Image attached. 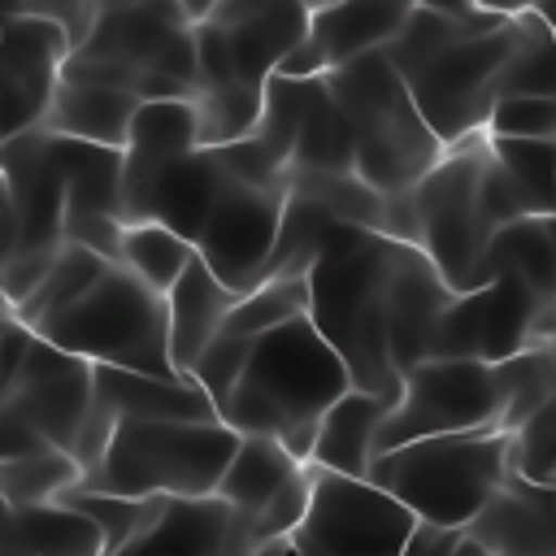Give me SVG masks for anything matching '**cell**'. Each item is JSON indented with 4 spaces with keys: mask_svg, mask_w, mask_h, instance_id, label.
I'll return each instance as SVG.
<instances>
[{
    "mask_svg": "<svg viewBox=\"0 0 556 556\" xmlns=\"http://www.w3.org/2000/svg\"><path fill=\"white\" fill-rule=\"evenodd\" d=\"M408 243L361 226H330L308 269V321L343 361L356 391L400 400L387 356V295Z\"/></svg>",
    "mask_w": 556,
    "mask_h": 556,
    "instance_id": "obj_1",
    "label": "cell"
},
{
    "mask_svg": "<svg viewBox=\"0 0 556 556\" xmlns=\"http://www.w3.org/2000/svg\"><path fill=\"white\" fill-rule=\"evenodd\" d=\"M343 391H352L343 361L308 317H295L252 339L248 365L222 408V426H230L239 439H274L287 456L308 465L317 421Z\"/></svg>",
    "mask_w": 556,
    "mask_h": 556,
    "instance_id": "obj_2",
    "label": "cell"
},
{
    "mask_svg": "<svg viewBox=\"0 0 556 556\" xmlns=\"http://www.w3.org/2000/svg\"><path fill=\"white\" fill-rule=\"evenodd\" d=\"M326 96L343 113L356 148V178L374 195H408L447 152L421 122L404 78L382 52H369L321 78Z\"/></svg>",
    "mask_w": 556,
    "mask_h": 556,
    "instance_id": "obj_3",
    "label": "cell"
},
{
    "mask_svg": "<svg viewBox=\"0 0 556 556\" xmlns=\"http://www.w3.org/2000/svg\"><path fill=\"white\" fill-rule=\"evenodd\" d=\"M235 447L239 434L222 421H117L78 486L122 500H204Z\"/></svg>",
    "mask_w": 556,
    "mask_h": 556,
    "instance_id": "obj_4",
    "label": "cell"
},
{
    "mask_svg": "<svg viewBox=\"0 0 556 556\" xmlns=\"http://www.w3.org/2000/svg\"><path fill=\"white\" fill-rule=\"evenodd\" d=\"M504 473H508V434L473 430V434H439L378 452L369 460L365 482L387 491L421 526L460 530L500 491Z\"/></svg>",
    "mask_w": 556,
    "mask_h": 556,
    "instance_id": "obj_5",
    "label": "cell"
},
{
    "mask_svg": "<svg viewBox=\"0 0 556 556\" xmlns=\"http://www.w3.org/2000/svg\"><path fill=\"white\" fill-rule=\"evenodd\" d=\"M35 339L96 365V369H130L178 378L169 365V330H165V295L148 291L122 265H109L96 287L70 304L61 317L35 330Z\"/></svg>",
    "mask_w": 556,
    "mask_h": 556,
    "instance_id": "obj_6",
    "label": "cell"
},
{
    "mask_svg": "<svg viewBox=\"0 0 556 556\" xmlns=\"http://www.w3.org/2000/svg\"><path fill=\"white\" fill-rule=\"evenodd\" d=\"M65 222V169L56 135L22 130L4 139V200H0V239H4V274L0 295L17 308L52 269Z\"/></svg>",
    "mask_w": 556,
    "mask_h": 556,
    "instance_id": "obj_7",
    "label": "cell"
},
{
    "mask_svg": "<svg viewBox=\"0 0 556 556\" xmlns=\"http://www.w3.org/2000/svg\"><path fill=\"white\" fill-rule=\"evenodd\" d=\"M486 161L482 135L447 148L439 165L413 187V213H417V252L434 265L443 287L452 295L482 291L486 278V248L495 239V226L482 213L478 200V174Z\"/></svg>",
    "mask_w": 556,
    "mask_h": 556,
    "instance_id": "obj_8",
    "label": "cell"
},
{
    "mask_svg": "<svg viewBox=\"0 0 556 556\" xmlns=\"http://www.w3.org/2000/svg\"><path fill=\"white\" fill-rule=\"evenodd\" d=\"M308 508L282 539L287 556H404L417 517L365 478L308 465Z\"/></svg>",
    "mask_w": 556,
    "mask_h": 556,
    "instance_id": "obj_9",
    "label": "cell"
},
{
    "mask_svg": "<svg viewBox=\"0 0 556 556\" xmlns=\"http://www.w3.org/2000/svg\"><path fill=\"white\" fill-rule=\"evenodd\" d=\"M500 417H504V395H500L495 365L421 361L417 369H408L400 378V400L382 417L374 456L391 452L400 443H417V439L500 430Z\"/></svg>",
    "mask_w": 556,
    "mask_h": 556,
    "instance_id": "obj_10",
    "label": "cell"
},
{
    "mask_svg": "<svg viewBox=\"0 0 556 556\" xmlns=\"http://www.w3.org/2000/svg\"><path fill=\"white\" fill-rule=\"evenodd\" d=\"M513 39H517V30L508 17V26H500L491 35H473V39L443 48L434 61H426L404 83L421 122L430 126V135L443 148H456L486 130V117L495 104V83L513 52Z\"/></svg>",
    "mask_w": 556,
    "mask_h": 556,
    "instance_id": "obj_11",
    "label": "cell"
},
{
    "mask_svg": "<svg viewBox=\"0 0 556 556\" xmlns=\"http://www.w3.org/2000/svg\"><path fill=\"white\" fill-rule=\"evenodd\" d=\"M282 204H287V187H239V182H230L226 195L213 204L191 248L226 291L248 295L252 287H261L265 261L278 239Z\"/></svg>",
    "mask_w": 556,
    "mask_h": 556,
    "instance_id": "obj_12",
    "label": "cell"
},
{
    "mask_svg": "<svg viewBox=\"0 0 556 556\" xmlns=\"http://www.w3.org/2000/svg\"><path fill=\"white\" fill-rule=\"evenodd\" d=\"M91 365L35 339L26 343V356L17 374L4 387V404L56 452L74 456V443L91 417Z\"/></svg>",
    "mask_w": 556,
    "mask_h": 556,
    "instance_id": "obj_13",
    "label": "cell"
},
{
    "mask_svg": "<svg viewBox=\"0 0 556 556\" xmlns=\"http://www.w3.org/2000/svg\"><path fill=\"white\" fill-rule=\"evenodd\" d=\"M70 56L65 35L30 13L0 9V139L39 130Z\"/></svg>",
    "mask_w": 556,
    "mask_h": 556,
    "instance_id": "obj_14",
    "label": "cell"
},
{
    "mask_svg": "<svg viewBox=\"0 0 556 556\" xmlns=\"http://www.w3.org/2000/svg\"><path fill=\"white\" fill-rule=\"evenodd\" d=\"M226 187H230V174L217 161V152L195 148L191 156L156 169L143 187L122 195V226L152 222V226H165L169 235L195 243V235L204 230V222H208L213 204L226 195Z\"/></svg>",
    "mask_w": 556,
    "mask_h": 556,
    "instance_id": "obj_15",
    "label": "cell"
},
{
    "mask_svg": "<svg viewBox=\"0 0 556 556\" xmlns=\"http://www.w3.org/2000/svg\"><path fill=\"white\" fill-rule=\"evenodd\" d=\"M208 22L226 35L235 56V78L243 87H265L278 61L308 35L304 0H217L208 4Z\"/></svg>",
    "mask_w": 556,
    "mask_h": 556,
    "instance_id": "obj_16",
    "label": "cell"
},
{
    "mask_svg": "<svg viewBox=\"0 0 556 556\" xmlns=\"http://www.w3.org/2000/svg\"><path fill=\"white\" fill-rule=\"evenodd\" d=\"M473 543L491 556H552L556 552V500L547 486L504 473L500 491L482 504V513L465 526Z\"/></svg>",
    "mask_w": 556,
    "mask_h": 556,
    "instance_id": "obj_17",
    "label": "cell"
},
{
    "mask_svg": "<svg viewBox=\"0 0 556 556\" xmlns=\"http://www.w3.org/2000/svg\"><path fill=\"white\" fill-rule=\"evenodd\" d=\"M452 300L456 295L443 287L434 265L417 248H408L391 278V295H387V356H391L395 378H404L408 369L430 361L434 326Z\"/></svg>",
    "mask_w": 556,
    "mask_h": 556,
    "instance_id": "obj_18",
    "label": "cell"
},
{
    "mask_svg": "<svg viewBox=\"0 0 556 556\" xmlns=\"http://www.w3.org/2000/svg\"><path fill=\"white\" fill-rule=\"evenodd\" d=\"M408 0H348V4H308V35L304 48L321 65V78L382 52L408 17Z\"/></svg>",
    "mask_w": 556,
    "mask_h": 556,
    "instance_id": "obj_19",
    "label": "cell"
},
{
    "mask_svg": "<svg viewBox=\"0 0 556 556\" xmlns=\"http://www.w3.org/2000/svg\"><path fill=\"white\" fill-rule=\"evenodd\" d=\"M91 404L109 421H217L208 395L191 378H156L130 369H96Z\"/></svg>",
    "mask_w": 556,
    "mask_h": 556,
    "instance_id": "obj_20",
    "label": "cell"
},
{
    "mask_svg": "<svg viewBox=\"0 0 556 556\" xmlns=\"http://www.w3.org/2000/svg\"><path fill=\"white\" fill-rule=\"evenodd\" d=\"M508 17L513 13L486 9V4H413L404 26L395 30V39L382 48V56L408 83L443 48H452L460 39H473V35H491V30L508 26Z\"/></svg>",
    "mask_w": 556,
    "mask_h": 556,
    "instance_id": "obj_21",
    "label": "cell"
},
{
    "mask_svg": "<svg viewBox=\"0 0 556 556\" xmlns=\"http://www.w3.org/2000/svg\"><path fill=\"white\" fill-rule=\"evenodd\" d=\"M235 291H226L204 265L200 256H191V265L182 269V278L165 291V330H169V365L178 378L191 374L195 356L222 334L226 313L235 308Z\"/></svg>",
    "mask_w": 556,
    "mask_h": 556,
    "instance_id": "obj_22",
    "label": "cell"
},
{
    "mask_svg": "<svg viewBox=\"0 0 556 556\" xmlns=\"http://www.w3.org/2000/svg\"><path fill=\"white\" fill-rule=\"evenodd\" d=\"M395 400L387 395H369V391H343L317 421L313 434V452L308 465L326 469V473H343V478H365L369 460H374V443L382 430V417L391 413Z\"/></svg>",
    "mask_w": 556,
    "mask_h": 556,
    "instance_id": "obj_23",
    "label": "cell"
},
{
    "mask_svg": "<svg viewBox=\"0 0 556 556\" xmlns=\"http://www.w3.org/2000/svg\"><path fill=\"white\" fill-rule=\"evenodd\" d=\"M195 143V113L191 100H156V104H139L126 148H122V195H130L135 187H143L156 169L191 156Z\"/></svg>",
    "mask_w": 556,
    "mask_h": 556,
    "instance_id": "obj_24",
    "label": "cell"
},
{
    "mask_svg": "<svg viewBox=\"0 0 556 556\" xmlns=\"http://www.w3.org/2000/svg\"><path fill=\"white\" fill-rule=\"evenodd\" d=\"M139 100L126 91H104V87H74L61 83L39 130L56 135V139H74V143H96V148H126L130 122H135Z\"/></svg>",
    "mask_w": 556,
    "mask_h": 556,
    "instance_id": "obj_25",
    "label": "cell"
},
{
    "mask_svg": "<svg viewBox=\"0 0 556 556\" xmlns=\"http://www.w3.org/2000/svg\"><path fill=\"white\" fill-rule=\"evenodd\" d=\"M300 469H304V465H300L295 456H287L274 439L243 434L239 447H235V456H230V465H226V473L217 478V491H213V495H217L230 513H239L243 521H252Z\"/></svg>",
    "mask_w": 556,
    "mask_h": 556,
    "instance_id": "obj_26",
    "label": "cell"
},
{
    "mask_svg": "<svg viewBox=\"0 0 556 556\" xmlns=\"http://www.w3.org/2000/svg\"><path fill=\"white\" fill-rule=\"evenodd\" d=\"M517 278L543 308L556 313V235L547 217H521L495 230L486 248V278Z\"/></svg>",
    "mask_w": 556,
    "mask_h": 556,
    "instance_id": "obj_27",
    "label": "cell"
},
{
    "mask_svg": "<svg viewBox=\"0 0 556 556\" xmlns=\"http://www.w3.org/2000/svg\"><path fill=\"white\" fill-rule=\"evenodd\" d=\"M22 556H104L100 530L65 508V504H43V508H13L9 513V543Z\"/></svg>",
    "mask_w": 556,
    "mask_h": 556,
    "instance_id": "obj_28",
    "label": "cell"
},
{
    "mask_svg": "<svg viewBox=\"0 0 556 556\" xmlns=\"http://www.w3.org/2000/svg\"><path fill=\"white\" fill-rule=\"evenodd\" d=\"M65 169V213H100L122 222V152L56 139Z\"/></svg>",
    "mask_w": 556,
    "mask_h": 556,
    "instance_id": "obj_29",
    "label": "cell"
},
{
    "mask_svg": "<svg viewBox=\"0 0 556 556\" xmlns=\"http://www.w3.org/2000/svg\"><path fill=\"white\" fill-rule=\"evenodd\" d=\"M513 52L500 70L495 83V100L508 96H534V100H552L556 87V52H552V26L543 22L539 9H513Z\"/></svg>",
    "mask_w": 556,
    "mask_h": 556,
    "instance_id": "obj_30",
    "label": "cell"
},
{
    "mask_svg": "<svg viewBox=\"0 0 556 556\" xmlns=\"http://www.w3.org/2000/svg\"><path fill=\"white\" fill-rule=\"evenodd\" d=\"M109 265L100 261V256H91L87 248H74V243H65L61 252H56V261H52V269L43 274V282L17 304V308H9V317L22 326V330H39V326H48L52 317H61L70 304H78L91 287H96V278L104 274Z\"/></svg>",
    "mask_w": 556,
    "mask_h": 556,
    "instance_id": "obj_31",
    "label": "cell"
},
{
    "mask_svg": "<svg viewBox=\"0 0 556 556\" xmlns=\"http://www.w3.org/2000/svg\"><path fill=\"white\" fill-rule=\"evenodd\" d=\"M491 161L517 191L526 217H552L556 208V139H486Z\"/></svg>",
    "mask_w": 556,
    "mask_h": 556,
    "instance_id": "obj_32",
    "label": "cell"
},
{
    "mask_svg": "<svg viewBox=\"0 0 556 556\" xmlns=\"http://www.w3.org/2000/svg\"><path fill=\"white\" fill-rule=\"evenodd\" d=\"M291 169L300 174H356V148H352V130L343 122V113L334 109V100L326 96V83L317 87L295 148H291Z\"/></svg>",
    "mask_w": 556,
    "mask_h": 556,
    "instance_id": "obj_33",
    "label": "cell"
},
{
    "mask_svg": "<svg viewBox=\"0 0 556 556\" xmlns=\"http://www.w3.org/2000/svg\"><path fill=\"white\" fill-rule=\"evenodd\" d=\"M330 226H339L321 204L287 191V204H282V222H278V239H274V252L265 261V274L261 282H274V278H308Z\"/></svg>",
    "mask_w": 556,
    "mask_h": 556,
    "instance_id": "obj_34",
    "label": "cell"
},
{
    "mask_svg": "<svg viewBox=\"0 0 556 556\" xmlns=\"http://www.w3.org/2000/svg\"><path fill=\"white\" fill-rule=\"evenodd\" d=\"M191 256H195V248L187 239L169 235L165 226H152V222L122 226V256H117V265L130 278H139L148 291H156V295H165L182 278Z\"/></svg>",
    "mask_w": 556,
    "mask_h": 556,
    "instance_id": "obj_35",
    "label": "cell"
},
{
    "mask_svg": "<svg viewBox=\"0 0 556 556\" xmlns=\"http://www.w3.org/2000/svg\"><path fill=\"white\" fill-rule=\"evenodd\" d=\"M500 378V395H504V417L500 430L513 434L521 421H530L539 408H547L556 400V356H552V339L495 365Z\"/></svg>",
    "mask_w": 556,
    "mask_h": 556,
    "instance_id": "obj_36",
    "label": "cell"
},
{
    "mask_svg": "<svg viewBox=\"0 0 556 556\" xmlns=\"http://www.w3.org/2000/svg\"><path fill=\"white\" fill-rule=\"evenodd\" d=\"M191 113H195V143L217 152L230 148L239 139H248L261 122V91L230 83V87H200L191 96Z\"/></svg>",
    "mask_w": 556,
    "mask_h": 556,
    "instance_id": "obj_37",
    "label": "cell"
},
{
    "mask_svg": "<svg viewBox=\"0 0 556 556\" xmlns=\"http://www.w3.org/2000/svg\"><path fill=\"white\" fill-rule=\"evenodd\" d=\"M78 478L83 469L74 465V456L43 447L0 465V500L4 508H43V504H56L70 486H78Z\"/></svg>",
    "mask_w": 556,
    "mask_h": 556,
    "instance_id": "obj_38",
    "label": "cell"
},
{
    "mask_svg": "<svg viewBox=\"0 0 556 556\" xmlns=\"http://www.w3.org/2000/svg\"><path fill=\"white\" fill-rule=\"evenodd\" d=\"M295 317H308V278H274L252 287L235 300V308L222 321V334L230 339H261Z\"/></svg>",
    "mask_w": 556,
    "mask_h": 556,
    "instance_id": "obj_39",
    "label": "cell"
},
{
    "mask_svg": "<svg viewBox=\"0 0 556 556\" xmlns=\"http://www.w3.org/2000/svg\"><path fill=\"white\" fill-rule=\"evenodd\" d=\"M287 191L321 204L339 226H361V230H382V195H374L356 174H287Z\"/></svg>",
    "mask_w": 556,
    "mask_h": 556,
    "instance_id": "obj_40",
    "label": "cell"
},
{
    "mask_svg": "<svg viewBox=\"0 0 556 556\" xmlns=\"http://www.w3.org/2000/svg\"><path fill=\"white\" fill-rule=\"evenodd\" d=\"M56 504L83 513V517L100 530V547H104V556H117L122 547H130V543L152 526L161 500H122V495H100V491L70 486Z\"/></svg>",
    "mask_w": 556,
    "mask_h": 556,
    "instance_id": "obj_41",
    "label": "cell"
},
{
    "mask_svg": "<svg viewBox=\"0 0 556 556\" xmlns=\"http://www.w3.org/2000/svg\"><path fill=\"white\" fill-rule=\"evenodd\" d=\"M248 352H252V339L217 334V339L195 356V365H191V374H187V378L208 395L217 421H222V408H226V400H230V391H235L243 365H248Z\"/></svg>",
    "mask_w": 556,
    "mask_h": 556,
    "instance_id": "obj_42",
    "label": "cell"
},
{
    "mask_svg": "<svg viewBox=\"0 0 556 556\" xmlns=\"http://www.w3.org/2000/svg\"><path fill=\"white\" fill-rule=\"evenodd\" d=\"M482 135L486 139H556V109L552 100H534V96L495 100Z\"/></svg>",
    "mask_w": 556,
    "mask_h": 556,
    "instance_id": "obj_43",
    "label": "cell"
},
{
    "mask_svg": "<svg viewBox=\"0 0 556 556\" xmlns=\"http://www.w3.org/2000/svg\"><path fill=\"white\" fill-rule=\"evenodd\" d=\"M308 482H313V478H308V465H304V469H300V473H295V478H291V482H287V486H282V491H278V495L248 521L256 547H265V543H282V539L300 526V517H304V508H308Z\"/></svg>",
    "mask_w": 556,
    "mask_h": 556,
    "instance_id": "obj_44",
    "label": "cell"
},
{
    "mask_svg": "<svg viewBox=\"0 0 556 556\" xmlns=\"http://www.w3.org/2000/svg\"><path fill=\"white\" fill-rule=\"evenodd\" d=\"M61 239L74 248H87L91 256H100L104 265H117L122 256V222L117 217H100V213H65L61 222Z\"/></svg>",
    "mask_w": 556,
    "mask_h": 556,
    "instance_id": "obj_45",
    "label": "cell"
},
{
    "mask_svg": "<svg viewBox=\"0 0 556 556\" xmlns=\"http://www.w3.org/2000/svg\"><path fill=\"white\" fill-rule=\"evenodd\" d=\"M9 9L52 22V26L65 35L70 52H78V48L87 43V35H91V26H96V13H100L96 0H65V4H43V0H35V4H9Z\"/></svg>",
    "mask_w": 556,
    "mask_h": 556,
    "instance_id": "obj_46",
    "label": "cell"
},
{
    "mask_svg": "<svg viewBox=\"0 0 556 556\" xmlns=\"http://www.w3.org/2000/svg\"><path fill=\"white\" fill-rule=\"evenodd\" d=\"M191 39H195V70H200V87H230V83H239V78H235L230 43H226V35H222L208 17L191 26Z\"/></svg>",
    "mask_w": 556,
    "mask_h": 556,
    "instance_id": "obj_47",
    "label": "cell"
},
{
    "mask_svg": "<svg viewBox=\"0 0 556 556\" xmlns=\"http://www.w3.org/2000/svg\"><path fill=\"white\" fill-rule=\"evenodd\" d=\"M478 200H482V213H486V222H491L495 230H500V226H508V222H521V217H526V208H521L517 191L508 187V178L500 174V165L491 161V152H486L482 174H478Z\"/></svg>",
    "mask_w": 556,
    "mask_h": 556,
    "instance_id": "obj_48",
    "label": "cell"
},
{
    "mask_svg": "<svg viewBox=\"0 0 556 556\" xmlns=\"http://www.w3.org/2000/svg\"><path fill=\"white\" fill-rule=\"evenodd\" d=\"M404 556H491V552L482 543H473L465 534V526L460 530H443V526H421L417 521Z\"/></svg>",
    "mask_w": 556,
    "mask_h": 556,
    "instance_id": "obj_49",
    "label": "cell"
},
{
    "mask_svg": "<svg viewBox=\"0 0 556 556\" xmlns=\"http://www.w3.org/2000/svg\"><path fill=\"white\" fill-rule=\"evenodd\" d=\"M48 443L0 400V465H9V460H17V456H30V452H43Z\"/></svg>",
    "mask_w": 556,
    "mask_h": 556,
    "instance_id": "obj_50",
    "label": "cell"
},
{
    "mask_svg": "<svg viewBox=\"0 0 556 556\" xmlns=\"http://www.w3.org/2000/svg\"><path fill=\"white\" fill-rule=\"evenodd\" d=\"M543 13V22L552 26V52H556V9H539ZM552 109H556V87H552Z\"/></svg>",
    "mask_w": 556,
    "mask_h": 556,
    "instance_id": "obj_51",
    "label": "cell"
},
{
    "mask_svg": "<svg viewBox=\"0 0 556 556\" xmlns=\"http://www.w3.org/2000/svg\"><path fill=\"white\" fill-rule=\"evenodd\" d=\"M9 513H13V508H4V500H0V552H4V543H9Z\"/></svg>",
    "mask_w": 556,
    "mask_h": 556,
    "instance_id": "obj_52",
    "label": "cell"
},
{
    "mask_svg": "<svg viewBox=\"0 0 556 556\" xmlns=\"http://www.w3.org/2000/svg\"><path fill=\"white\" fill-rule=\"evenodd\" d=\"M248 556H287V547L282 543H265V547H252Z\"/></svg>",
    "mask_w": 556,
    "mask_h": 556,
    "instance_id": "obj_53",
    "label": "cell"
},
{
    "mask_svg": "<svg viewBox=\"0 0 556 556\" xmlns=\"http://www.w3.org/2000/svg\"><path fill=\"white\" fill-rule=\"evenodd\" d=\"M0 200H4V139H0Z\"/></svg>",
    "mask_w": 556,
    "mask_h": 556,
    "instance_id": "obj_54",
    "label": "cell"
},
{
    "mask_svg": "<svg viewBox=\"0 0 556 556\" xmlns=\"http://www.w3.org/2000/svg\"><path fill=\"white\" fill-rule=\"evenodd\" d=\"M547 491H552V500H556V469H552V478H547Z\"/></svg>",
    "mask_w": 556,
    "mask_h": 556,
    "instance_id": "obj_55",
    "label": "cell"
},
{
    "mask_svg": "<svg viewBox=\"0 0 556 556\" xmlns=\"http://www.w3.org/2000/svg\"><path fill=\"white\" fill-rule=\"evenodd\" d=\"M0 274H4V239H0ZM0 304H4V295H0Z\"/></svg>",
    "mask_w": 556,
    "mask_h": 556,
    "instance_id": "obj_56",
    "label": "cell"
},
{
    "mask_svg": "<svg viewBox=\"0 0 556 556\" xmlns=\"http://www.w3.org/2000/svg\"><path fill=\"white\" fill-rule=\"evenodd\" d=\"M4 321H9V304H0V326H4Z\"/></svg>",
    "mask_w": 556,
    "mask_h": 556,
    "instance_id": "obj_57",
    "label": "cell"
},
{
    "mask_svg": "<svg viewBox=\"0 0 556 556\" xmlns=\"http://www.w3.org/2000/svg\"><path fill=\"white\" fill-rule=\"evenodd\" d=\"M547 222H552V235H556V208H552V217H547Z\"/></svg>",
    "mask_w": 556,
    "mask_h": 556,
    "instance_id": "obj_58",
    "label": "cell"
},
{
    "mask_svg": "<svg viewBox=\"0 0 556 556\" xmlns=\"http://www.w3.org/2000/svg\"><path fill=\"white\" fill-rule=\"evenodd\" d=\"M552 356H556V334H552Z\"/></svg>",
    "mask_w": 556,
    "mask_h": 556,
    "instance_id": "obj_59",
    "label": "cell"
}]
</instances>
